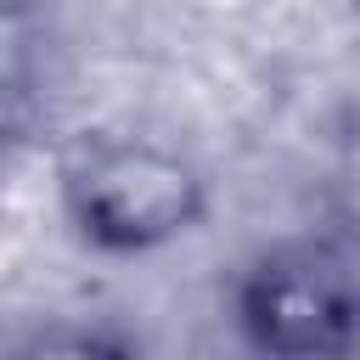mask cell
<instances>
[{
    "label": "cell",
    "instance_id": "3957f363",
    "mask_svg": "<svg viewBox=\"0 0 360 360\" xmlns=\"http://www.w3.org/2000/svg\"><path fill=\"white\" fill-rule=\"evenodd\" d=\"M11 360H129V354L101 332H45L28 349H17Z\"/></svg>",
    "mask_w": 360,
    "mask_h": 360
},
{
    "label": "cell",
    "instance_id": "6da1fadb",
    "mask_svg": "<svg viewBox=\"0 0 360 360\" xmlns=\"http://www.w3.org/2000/svg\"><path fill=\"white\" fill-rule=\"evenodd\" d=\"M73 231L101 253H152L208 214L197 163L158 141H96L62 174Z\"/></svg>",
    "mask_w": 360,
    "mask_h": 360
},
{
    "label": "cell",
    "instance_id": "7a4b0ae2",
    "mask_svg": "<svg viewBox=\"0 0 360 360\" xmlns=\"http://www.w3.org/2000/svg\"><path fill=\"white\" fill-rule=\"evenodd\" d=\"M236 326L264 360L360 354V259L338 242H287L236 287Z\"/></svg>",
    "mask_w": 360,
    "mask_h": 360
}]
</instances>
